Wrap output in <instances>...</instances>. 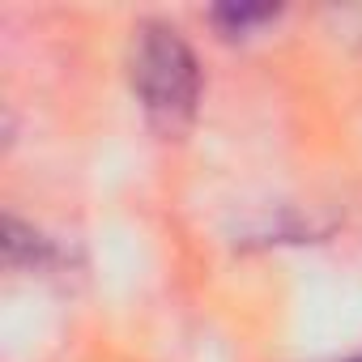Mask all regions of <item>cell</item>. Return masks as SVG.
<instances>
[{
	"label": "cell",
	"mask_w": 362,
	"mask_h": 362,
	"mask_svg": "<svg viewBox=\"0 0 362 362\" xmlns=\"http://www.w3.org/2000/svg\"><path fill=\"white\" fill-rule=\"evenodd\" d=\"M128 73H132V90L153 124L175 132L192 119V111L201 103V64L175 26H166V22L136 26Z\"/></svg>",
	"instance_id": "1"
},
{
	"label": "cell",
	"mask_w": 362,
	"mask_h": 362,
	"mask_svg": "<svg viewBox=\"0 0 362 362\" xmlns=\"http://www.w3.org/2000/svg\"><path fill=\"white\" fill-rule=\"evenodd\" d=\"M273 18H277V9H269V5H226V9H214V22L222 26V35H226V39L252 35L256 26L273 22Z\"/></svg>",
	"instance_id": "2"
},
{
	"label": "cell",
	"mask_w": 362,
	"mask_h": 362,
	"mask_svg": "<svg viewBox=\"0 0 362 362\" xmlns=\"http://www.w3.org/2000/svg\"><path fill=\"white\" fill-rule=\"evenodd\" d=\"M345 362H362V358H345Z\"/></svg>",
	"instance_id": "3"
}]
</instances>
